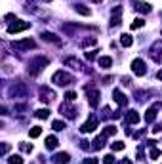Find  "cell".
<instances>
[{
	"instance_id": "obj_3",
	"label": "cell",
	"mask_w": 162,
	"mask_h": 164,
	"mask_svg": "<svg viewBox=\"0 0 162 164\" xmlns=\"http://www.w3.org/2000/svg\"><path fill=\"white\" fill-rule=\"evenodd\" d=\"M35 46L36 44H35V40H32V38H23V40H17V42L12 44L14 50H31V48H35Z\"/></svg>"
},
{
	"instance_id": "obj_19",
	"label": "cell",
	"mask_w": 162,
	"mask_h": 164,
	"mask_svg": "<svg viewBox=\"0 0 162 164\" xmlns=\"http://www.w3.org/2000/svg\"><path fill=\"white\" fill-rule=\"evenodd\" d=\"M74 10H77L80 15H90V14H92V10L86 8V6H82V4H77V6H74Z\"/></svg>"
},
{
	"instance_id": "obj_32",
	"label": "cell",
	"mask_w": 162,
	"mask_h": 164,
	"mask_svg": "<svg viewBox=\"0 0 162 164\" xmlns=\"http://www.w3.org/2000/svg\"><path fill=\"white\" fill-rule=\"evenodd\" d=\"M19 149L25 151V153H31L32 151V145H29V143H19Z\"/></svg>"
},
{
	"instance_id": "obj_11",
	"label": "cell",
	"mask_w": 162,
	"mask_h": 164,
	"mask_svg": "<svg viewBox=\"0 0 162 164\" xmlns=\"http://www.w3.org/2000/svg\"><path fill=\"white\" fill-rule=\"evenodd\" d=\"M88 95H90V105L92 107H97V103H99V92H97V90H90L88 88Z\"/></svg>"
},
{
	"instance_id": "obj_6",
	"label": "cell",
	"mask_w": 162,
	"mask_h": 164,
	"mask_svg": "<svg viewBox=\"0 0 162 164\" xmlns=\"http://www.w3.org/2000/svg\"><path fill=\"white\" fill-rule=\"evenodd\" d=\"M132 71H134V74H137V76H143V74L147 73L143 59H134V61H132Z\"/></svg>"
},
{
	"instance_id": "obj_9",
	"label": "cell",
	"mask_w": 162,
	"mask_h": 164,
	"mask_svg": "<svg viewBox=\"0 0 162 164\" xmlns=\"http://www.w3.org/2000/svg\"><path fill=\"white\" fill-rule=\"evenodd\" d=\"M158 107L160 105H153V107H149V111H147V115H145V120L151 124V122H155V118H156V111H158Z\"/></svg>"
},
{
	"instance_id": "obj_26",
	"label": "cell",
	"mask_w": 162,
	"mask_h": 164,
	"mask_svg": "<svg viewBox=\"0 0 162 164\" xmlns=\"http://www.w3.org/2000/svg\"><path fill=\"white\" fill-rule=\"evenodd\" d=\"M145 25V21L141 19V17H137V19H134V23H132V29H141Z\"/></svg>"
},
{
	"instance_id": "obj_8",
	"label": "cell",
	"mask_w": 162,
	"mask_h": 164,
	"mask_svg": "<svg viewBox=\"0 0 162 164\" xmlns=\"http://www.w3.org/2000/svg\"><path fill=\"white\" fill-rule=\"evenodd\" d=\"M120 14H122V6H116L113 10V17H111V25L116 27L118 23H120Z\"/></svg>"
},
{
	"instance_id": "obj_25",
	"label": "cell",
	"mask_w": 162,
	"mask_h": 164,
	"mask_svg": "<svg viewBox=\"0 0 162 164\" xmlns=\"http://www.w3.org/2000/svg\"><path fill=\"white\" fill-rule=\"evenodd\" d=\"M8 164H23V158H21L19 155H14V157H10Z\"/></svg>"
},
{
	"instance_id": "obj_33",
	"label": "cell",
	"mask_w": 162,
	"mask_h": 164,
	"mask_svg": "<svg viewBox=\"0 0 162 164\" xmlns=\"http://www.w3.org/2000/svg\"><path fill=\"white\" fill-rule=\"evenodd\" d=\"M149 155H151V158H158V157H160V151H158L156 147H153V149H151V153H149Z\"/></svg>"
},
{
	"instance_id": "obj_4",
	"label": "cell",
	"mask_w": 162,
	"mask_h": 164,
	"mask_svg": "<svg viewBox=\"0 0 162 164\" xmlns=\"http://www.w3.org/2000/svg\"><path fill=\"white\" fill-rule=\"evenodd\" d=\"M95 128H97V118H95V116H90V118L80 126V132H82V134H90V132H93Z\"/></svg>"
},
{
	"instance_id": "obj_16",
	"label": "cell",
	"mask_w": 162,
	"mask_h": 164,
	"mask_svg": "<svg viewBox=\"0 0 162 164\" xmlns=\"http://www.w3.org/2000/svg\"><path fill=\"white\" fill-rule=\"evenodd\" d=\"M113 65V59L109 57V56H103V57H99V67L101 69H109Z\"/></svg>"
},
{
	"instance_id": "obj_30",
	"label": "cell",
	"mask_w": 162,
	"mask_h": 164,
	"mask_svg": "<svg viewBox=\"0 0 162 164\" xmlns=\"http://www.w3.org/2000/svg\"><path fill=\"white\" fill-rule=\"evenodd\" d=\"M65 99H67L69 103L74 101V99H77V92H67V94H65Z\"/></svg>"
},
{
	"instance_id": "obj_29",
	"label": "cell",
	"mask_w": 162,
	"mask_h": 164,
	"mask_svg": "<svg viewBox=\"0 0 162 164\" xmlns=\"http://www.w3.org/2000/svg\"><path fill=\"white\" fill-rule=\"evenodd\" d=\"M111 149L113 151H122L124 149V143H122V141H114V143L111 145Z\"/></svg>"
},
{
	"instance_id": "obj_2",
	"label": "cell",
	"mask_w": 162,
	"mask_h": 164,
	"mask_svg": "<svg viewBox=\"0 0 162 164\" xmlns=\"http://www.w3.org/2000/svg\"><path fill=\"white\" fill-rule=\"evenodd\" d=\"M52 80L56 82L57 86H69V84H73V82H74V78H73L71 74H67L65 71H57L56 74L52 76Z\"/></svg>"
},
{
	"instance_id": "obj_14",
	"label": "cell",
	"mask_w": 162,
	"mask_h": 164,
	"mask_svg": "<svg viewBox=\"0 0 162 164\" xmlns=\"http://www.w3.org/2000/svg\"><path fill=\"white\" fill-rule=\"evenodd\" d=\"M42 40H48V42H53V44H61V38H57L56 35H52V32H42Z\"/></svg>"
},
{
	"instance_id": "obj_18",
	"label": "cell",
	"mask_w": 162,
	"mask_h": 164,
	"mask_svg": "<svg viewBox=\"0 0 162 164\" xmlns=\"http://www.w3.org/2000/svg\"><path fill=\"white\" fill-rule=\"evenodd\" d=\"M57 137H53V136H50V137H46V149H56L57 147Z\"/></svg>"
},
{
	"instance_id": "obj_34",
	"label": "cell",
	"mask_w": 162,
	"mask_h": 164,
	"mask_svg": "<svg viewBox=\"0 0 162 164\" xmlns=\"http://www.w3.org/2000/svg\"><path fill=\"white\" fill-rule=\"evenodd\" d=\"M103 164H114V157H113V155H107V157L103 158Z\"/></svg>"
},
{
	"instance_id": "obj_17",
	"label": "cell",
	"mask_w": 162,
	"mask_h": 164,
	"mask_svg": "<svg viewBox=\"0 0 162 164\" xmlns=\"http://www.w3.org/2000/svg\"><path fill=\"white\" fill-rule=\"evenodd\" d=\"M120 44H122L124 48H130V46L134 44V38L130 36V35H122V36H120Z\"/></svg>"
},
{
	"instance_id": "obj_38",
	"label": "cell",
	"mask_w": 162,
	"mask_h": 164,
	"mask_svg": "<svg viewBox=\"0 0 162 164\" xmlns=\"http://www.w3.org/2000/svg\"><path fill=\"white\" fill-rule=\"evenodd\" d=\"M44 2H52V0H44Z\"/></svg>"
},
{
	"instance_id": "obj_36",
	"label": "cell",
	"mask_w": 162,
	"mask_h": 164,
	"mask_svg": "<svg viewBox=\"0 0 162 164\" xmlns=\"http://www.w3.org/2000/svg\"><path fill=\"white\" fill-rule=\"evenodd\" d=\"M118 164H132V162H130V160H120Z\"/></svg>"
},
{
	"instance_id": "obj_31",
	"label": "cell",
	"mask_w": 162,
	"mask_h": 164,
	"mask_svg": "<svg viewBox=\"0 0 162 164\" xmlns=\"http://www.w3.org/2000/svg\"><path fill=\"white\" fill-rule=\"evenodd\" d=\"M97 57V50H93V52H86V59L88 61H93Z\"/></svg>"
},
{
	"instance_id": "obj_5",
	"label": "cell",
	"mask_w": 162,
	"mask_h": 164,
	"mask_svg": "<svg viewBox=\"0 0 162 164\" xmlns=\"http://www.w3.org/2000/svg\"><path fill=\"white\" fill-rule=\"evenodd\" d=\"M31 27V23H27V21H15L14 25L8 27V32L10 35H15V32H21V31H27Z\"/></svg>"
},
{
	"instance_id": "obj_12",
	"label": "cell",
	"mask_w": 162,
	"mask_h": 164,
	"mask_svg": "<svg viewBox=\"0 0 162 164\" xmlns=\"http://www.w3.org/2000/svg\"><path fill=\"white\" fill-rule=\"evenodd\" d=\"M134 6H135L137 12H141V14H151L153 12V8H151L147 2H134Z\"/></svg>"
},
{
	"instance_id": "obj_28",
	"label": "cell",
	"mask_w": 162,
	"mask_h": 164,
	"mask_svg": "<svg viewBox=\"0 0 162 164\" xmlns=\"http://www.w3.org/2000/svg\"><path fill=\"white\" fill-rule=\"evenodd\" d=\"M103 134H105V136H114V134H116V126H107Z\"/></svg>"
},
{
	"instance_id": "obj_10",
	"label": "cell",
	"mask_w": 162,
	"mask_h": 164,
	"mask_svg": "<svg viewBox=\"0 0 162 164\" xmlns=\"http://www.w3.org/2000/svg\"><path fill=\"white\" fill-rule=\"evenodd\" d=\"M59 111H61V113H65V115H67L69 118H74V116H77V115H78V113H77V111H74V109H73V107H69L67 103H63V105H59Z\"/></svg>"
},
{
	"instance_id": "obj_7",
	"label": "cell",
	"mask_w": 162,
	"mask_h": 164,
	"mask_svg": "<svg viewBox=\"0 0 162 164\" xmlns=\"http://www.w3.org/2000/svg\"><path fill=\"white\" fill-rule=\"evenodd\" d=\"M113 95H114V101L118 103V105H120V107H124V105H128V97L120 92V90H114L113 92Z\"/></svg>"
},
{
	"instance_id": "obj_21",
	"label": "cell",
	"mask_w": 162,
	"mask_h": 164,
	"mask_svg": "<svg viewBox=\"0 0 162 164\" xmlns=\"http://www.w3.org/2000/svg\"><path fill=\"white\" fill-rule=\"evenodd\" d=\"M52 128L56 130V132H61V130H65V122H63V120H53Z\"/></svg>"
},
{
	"instance_id": "obj_13",
	"label": "cell",
	"mask_w": 162,
	"mask_h": 164,
	"mask_svg": "<svg viewBox=\"0 0 162 164\" xmlns=\"http://www.w3.org/2000/svg\"><path fill=\"white\" fill-rule=\"evenodd\" d=\"M69 160H71L69 153H57V155L53 157V162H56V164H67Z\"/></svg>"
},
{
	"instance_id": "obj_23",
	"label": "cell",
	"mask_w": 162,
	"mask_h": 164,
	"mask_svg": "<svg viewBox=\"0 0 162 164\" xmlns=\"http://www.w3.org/2000/svg\"><path fill=\"white\" fill-rule=\"evenodd\" d=\"M105 137H107V136H105V134H103V136H101V137H97V139H95V141H93V149H101V147H103V145H105Z\"/></svg>"
},
{
	"instance_id": "obj_15",
	"label": "cell",
	"mask_w": 162,
	"mask_h": 164,
	"mask_svg": "<svg viewBox=\"0 0 162 164\" xmlns=\"http://www.w3.org/2000/svg\"><path fill=\"white\" fill-rule=\"evenodd\" d=\"M126 120H128L130 124H137V122H139V115H137V111H128Z\"/></svg>"
},
{
	"instance_id": "obj_1",
	"label": "cell",
	"mask_w": 162,
	"mask_h": 164,
	"mask_svg": "<svg viewBox=\"0 0 162 164\" xmlns=\"http://www.w3.org/2000/svg\"><path fill=\"white\" fill-rule=\"evenodd\" d=\"M48 63H50V59H48V57H44V56H40V57H36V59H32V61H31V65H29V74L36 76L42 69L46 67Z\"/></svg>"
},
{
	"instance_id": "obj_24",
	"label": "cell",
	"mask_w": 162,
	"mask_h": 164,
	"mask_svg": "<svg viewBox=\"0 0 162 164\" xmlns=\"http://www.w3.org/2000/svg\"><path fill=\"white\" fill-rule=\"evenodd\" d=\"M65 65H73V69H80V61L78 59H73V57L65 59Z\"/></svg>"
},
{
	"instance_id": "obj_20",
	"label": "cell",
	"mask_w": 162,
	"mask_h": 164,
	"mask_svg": "<svg viewBox=\"0 0 162 164\" xmlns=\"http://www.w3.org/2000/svg\"><path fill=\"white\" fill-rule=\"evenodd\" d=\"M48 116H50V109H38L36 111V118H40V120H44Z\"/></svg>"
},
{
	"instance_id": "obj_22",
	"label": "cell",
	"mask_w": 162,
	"mask_h": 164,
	"mask_svg": "<svg viewBox=\"0 0 162 164\" xmlns=\"http://www.w3.org/2000/svg\"><path fill=\"white\" fill-rule=\"evenodd\" d=\"M40 134H42V128H40V126H32V128L29 130V136H31V137H38Z\"/></svg>"
},
{
	"instance_id": "obj_37",
	"label": "cell",
	"mask_w": 162,
	"mask_h": 164,
	"mask_svg": "<svg viewBox=\"0 0 162 164\" xmlns=\"http://www.w3.org/2000/svg\"><path fill=\"white\" fill-rule=\"evenodd\" d=\"M158 78H160V80H162V71H160V73H158Z\"/></svg>"
},
{
	"instance_id": "obj_27",
	"label": "cell",
	"mask_w": 162,
	"mask_h": 164,
	"mask_svg": "<svg viewBox=\"0 0 162 164\" xmlns=\"http://www.w3.org/2000/svg\"><path fill=\"white\" fill-rule=\"evenodd\" d=\"M95 44V36H90V38H86V40H82V46L86 48V46H93Z\"/></svg>"
},
{
	"instance_id": "obj_35",
	"label": "cell",
	"mask_w": 162,
	"mask_h": 164,
	"mask_svg": "<svg viewBox=\"0 0 162 164\" xmlns=\"http://www.w3.org/2000/svg\"><path fill=\"white\" fill-rule=\"evenodd\" d=\"M84 164H97V160H95V158H86Z\"/></svg>"
}]
</instances>
